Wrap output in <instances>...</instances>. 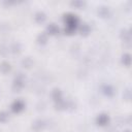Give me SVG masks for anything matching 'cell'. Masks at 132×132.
<instances>
[{
	"mask_svg": "<svg viewBox=\"0 0 132 132\" xmlns=\"http://www.w3.org/2000/svg\"><path fill=\"white\" fill-rule=\"evenodd\" d=\"M97 12H98V14H99L101 18L105 19V18H108V16H109V14H110V9H109V7L106 6V5H100V6L98 7V9H97Z\"/></svg>",
	"mask_w": 132,
	"mask_h": 132,
	"instance_id": "cell-4",
	"label": "cell"
},
{
	"mask_svg": "<svg viewBox=\"0 0 132 132\" xmlns=\"http://www.w3.org/2000/svg\"><path fill=\"white\" fill-rule=\"evenodd\" d=\"M64 22H65V34L67 35H72L76 28L78 27V18L73 14V13H66L64 14Z\"/></svg>",
	"mask_w": 132,
	"mask_h": 132,
	"instance_id": "cell-1",
	"label": "cell"
},
{
	"mask_svg": "<svg viewBox=\"0 0 132 132\" xmlns=\"http://www.w3.org/2000/svg\"><path fill=\"white\" fill-rule=\"evenodd\" d=\"M52 97H53V99H54L56 102H58V101L62 100V92H61L59 89H55V90L53 91V93H52Z\"/></svg>",
	"mask_w": 132,
	"mask_h": 132,
	"instance_id": "cell-15",
	"label": "cell"
},
{
	"mask_svg": "<svg viewBox=\"0 0 132 132\" xmlns=\"http://www.w3.org/2000/svg\"><path fill=\"white\" fill-rule=\"evenodd\" d=\"M32 65H33V60H32L30 57H26V58H24V59L22 60V66H23L24 68L29 69V68H31Z\"/></svg>",
	"mask_w": 132,
	"mask_h": 132,
	"instance_id": "cell-12",
	"label": "cell"
},
{
	"mask_svg": "<svg viewBox=\"0 0 132 132\" xmlns=\"http://www.w3.org/2000/svg\"><path fill=\"white\" fill-rule=\"evenodd\" d=\"M44 126H45L44 121H42V120H36V121H34L33 124H32V129H33L34 131L38 132V131H41V130L44 128Z\"/></svg>",
	"mask_w": 132,
	"mask_h": 132,
	"instance_id": "cell-7",
	"label": "cell"
},
{
	"mask_svg": "<svg viewBox=\"0 0 132 132\" xmlns=\"http://www.w3.org/2000/svg\"><path fill=\"white\" fill-rule=\"evenodd\" d=\"M126 132H130V131H126Z\"/></svg>",
	"mask_w": 132,
	"mask_h": 132,
	"instance_id": "cell-21",
	"label": "cell"
},
{
	"mask_svg": "<svg viewBox=\"0 0 132 132\" xmlns=\"http://www.w3.org/2000/svg\"><path fill=\"white\" fill-rule=\"evenodd\" d=\"M10 69H11V66H10V64L8 62L4 61V62H2L0 64V71L2 73H8L10 71Z\"/></svg>",
	"mask_w": 132,
	"mask_h": 132,
	"instance_id": "cell-13",
	"label": "cell"
},
{
	"mask_svg": "<svg viewBox=\"0 0 132 132\" xmlns=\"http://www.w3.org/2000/svg\"><path fill=\"white\" fill-rule=\"evenodd\" d=\"M21 51H22V46H21V44L19 43V42H14L11 46H10V52L12 53V54H20L21 53Z\"/></svg>",
	"mask_w": 132,
	"mask_h": 132,
	"instance_id": "cell-16",
	"label": "cell"
},
{
	"mask_svg": "<svg viewBox=\"0 0 132 132\" xmlns=\"http://www.w3.org/2000/svg\"><path fill=\"white\" fill-rule=\"evenodd\" d=\"M123 97H124V99H126V100H130V99H131V91H130V89H127L126 91H124Z\"/></svg>",
	"mask_w": 132,
	"mask_h": 132,
	"instance_id": "cell-20",
	"label": "cell"
},
{
	"mask_svg": "<svg viewBox=\"0 0 132 132\" xmlns=\"http://www.w3.org/2000/svg\"><path fill=\"white\" fill-rule=\"evenodd\" d=\"M8 120V113L6 111H0V123H5Z\"/></svg>",
	"mask_w": 132,
	"mask_h": 132,
	"instance_id": "cell-19",
	"label": "cell"
},
{
	"mask_svg": "<svg viewBox=\"0 0 132 132\" xmlns=\"http://www.w3.org/2000/svg\"><path fill=\"white\" fill-rule=\"evenodd\" d=\"M121 38L124 42H130L131 41V33H130V30L129 29H124L122 30L121 32Z\"/></svg>",
	"mask_w": 132,
	"mask_h": 132,
	"instance_id": "cell-8",
	"label": "cell"
},
{
	"mask_svg": "<svg viewBox=\"0 0 132 132\" xmlns=\"http://www.w3.org/2000/svg\"><path fill=\"white\" fill-rule=\"evenodd\" d=\"M10 107H11V110L13 112L19 113V112H21L25 108V102L23 100H15V101L12 102Z\"/></svg>",
	"mask_w": 132,
	"mask_h": 132,
	"instance_id": "cell-3",
	"label": "cell"
},
{
	"mask_svg": "<svg viewBox=\"0 0 132 132\" xmlns=\"http://www.w3.org/2000/svg\"><path fill=\"white\" fill-rule=\"evenodd\" d=\"M90 31H91V28H90V26L88 25V24H81L80 25V27H79V32H80V34L81 35H88L89 33H90Z\"/></svg>",
	"mask_w": 132,
	"mask_h": 132,
	"instance_id": "cell-14",
	"label": "cell"
},
{
	"mask_svg": "<svg viewBox=\"0 0 132 132\" xmlns=\"http://www.w3.org/2000/svg\"><path fill=\"white\" fill-rule=\"evenodd\" d=\"M47 34L45 33V32H42V33H40L38 36H37V42L39 43V44H41V45H44L46 42H47Z\"/></svg>",
	"mask_w": 132,
	"mask_h": 132,
	"instance_id": "cell-11",
	"label": "cell"
},
{
	"mask_svg": "<svg viewBox=\"0 0 132 132\" xmlns=\"http://www.w3.org/2000/svg\"><path fill=\"white\" fill-rule=\"evenodd\" d=\"M122 63L127 67L130 66V64H131V56H130V54H124L122 56Z\"/></svg>",
	"mask_w": 132,
	"mask_h": 132,
	"instance_id": "cell-17",
	"label": "cell"
},
{
	"mask_svg": "<svg viewBox=\"0 0 132 132\" xmlns=\"http://www.w3.org/2000/svg\"><path fill=\"white\" fill-rule=\"evenodd\" d=\"M70 5L75 7V8H82V7H85L86 2L85 1H80V0H74V1L70 2Z\"/></svg>",
	"mask_w": 132,
	"mask_h": 132,
	"instance_id": "cell-18",
	"label": "cell"
},
{
	"mask_svg": "<svg viewBox=\"0 0 132 132\" xmlns=\"http://www.w3.org/2000/svg\"><path fill=\"white\" fill-rule=\"evenodd\" d=\"M46 31H47V34L56 35V34H58V33H59V28H58V26H57L56 24L52 23V24H50V25L47 26Z\"/></svg>",
	"mask_w": 132,
	"mask_h": 132,
	"instance_id": "cell-10",
	"label": "cell"
},
{
	"mask_svg": "<svg viewBox=\"0 0 132 132\" xmlns=\"http://www.w3.org/2000/svg\"><path fill=\"white\" fill-rule=\"evenodd\" d=\"M109 122V117L106 113H101L96 118V123L99 126H105Z\"/></svg>",
	"mask_w": 132,
	"mask_h": 132,
	"instance_id": "cell-6",
	"label": "cell"
},
{
	"mask_svg": "<svg viewBox=\"0 0 132 132\" xmlns=\"http://www.w3.org/2000/svg\"><path fill=\"white\" fill-rule=\"evenodd\" d=\"M24 86H25V75L23 73H18L16 76L14 77L12 88L15 92H20L24 88Z\"/></svg>",
	"mask_w": 132,
	"mask_h": 132,
	"instance_id": "cell-2",
	"label": "cell"
},
{
	"mask_svg": "<svg viewBox=\"0 0 132 132\" xmlns=\"http://www.w3.org/2000/svg\"><path fill=\"white\" fill-rule=\"evenodd\" d=\"M101 91L107 97H112L114 95V93H116L114 88L112 86H110V85H103L102 88H101Z\"/></svg>",
	"mask_w": 132,
	"mask_h": 132,
	"instance_id": "cell-5",
	"label": "cell"
},
{
	"mask_svg": "<svg viewBox=\"0 0 132 132\" xmlns=\"http://www.w3.org/2000/svg\"><path fill=\"white\" fill-rule=\"evenodd\" d=\"M34 20L36 21V23L41 24L46 20V15H45V13L43 11H37L35 13V15H34Z\"/></svg>",
	"mask_w": 132,
	"mask_h": 132,
	"instance_id": "cell-9",
	"label": "cell"
}]
</instances>
